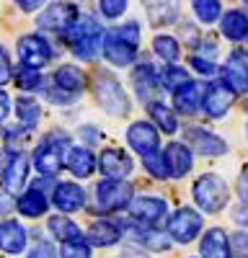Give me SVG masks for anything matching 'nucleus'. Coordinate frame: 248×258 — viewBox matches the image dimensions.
Wrapping results in <instances>:
<instances>
[{"mask_svg": "<svg viewBox=\"0 0 248 258\" xmlns=\"http://www.w3.org/2000/svg\"><path fill=\"white\" fill-rule=\"evenodd\" d=\"M68 36V47L70 52L83 59V62H88L98 54V49H103V39H106V31L101 29V24L96 18L91 16H78L75 18V24L65 31Z\"/></svg>", "mask_w": 248, "mask_h": 258, "instance_id": "f03ea898", "label": "nucleus"}, {"mask_svg": "<svg viewBox=\"0 0 248 258\" xmlns=\"http://www.w3.org/2000/svg\"><path fill=\"white\" fill-rule=\"evenodd\" d=\"M202 258H233V243L227 240V235L222 227H212L204 232L202 238Z\"/></svg>", "mask_w": 248, "mask_h": 258, "instance_id": "5701e85b", "label": "nucleus"}, {"mask_svg": "<svg viewBox=\"0 0 248 258\" xmlns=\"http://www.w3.org/2000/svg\"><path fill=\"white\" fill-rule=\"evenodd\" d=\"M192 197H194V204L202 212L217 214V212H222L227 207V202H230V188H227L222 176L202 173L194 181V186H192Z\"/></svg>", "mask_w": 248, "mask_h": 258, "instance_id": "7ed1b4c3", "label": "nucleus"}, {"mask_svg": "<svg viewBox=\"0 0 248 258\" xmlns=\"http://www.w3.org/2000/svg\"><path fill=\"white\" fill-rule=\"evenodd\" d=\"M160 80H163V88L165 91H178L181 88V85H186V83H189L192 78H189V73H186L183 68H181V64H176V62H171L168 64V68H165L163 70V75H160Z\"/></svg>", "mask_w": 248, "mask_h": 258, "instance_id": "f704fd0d", "label": "nucleus"}, {"mask_svg": "<svg viewBox=\"0 0 248 258\" xmlns=\"http://www.w3.org/2000/svg\"><path fill=\"white\" fill-rule=\"evenodd\" d=\"M16 114H18V121L21 126H26V129H34L39 124V116H41V109H39V103L29 96H21L16 101Z\"/></svg>", "mask_w": 248, "mask_h": 258, "instance_id": "72a5a7b5", "label": "nucleus"}, {"mask_svg": "<svg viewBox=\"0 0 248 258\" xmlns=\"http://www.w3.org/2000/svg\"><path fill=\"white\" fill-rule=\"evenodd\" d=\"M245 6H248V0H245Z\"/></svg>", "mask_w": 248, "mask_h": 258, "instance_id": "8fccbe9b", "label": "nucleus"}, {"mask_svg": "<svg viewBox=\"0 0 248 258\" xmlns=\"http://www.w3.org/2000/svg\"><path fill=\"white\" fill-rule=\"evenodd\" d=\"M189 62H192V68H194V70H197L199 75H207V78H212V75L217 73V64H215V62H212L210 57L199 54V52H194Z\"/></svg>", "mask_w": 248, "mask_h": 258, "instance_id": "58836bf2", "label": "nucleus"}, {"mask_svg": "<svg viewBox=\"0 0 248 258\" xmlns=\"http://www.w3.org/2000/svg\"><path fill=\"white\" fill-rule=\"evenodd\" d=\"M78 18V8L73 3H52L39 13L36 26L44 31H68Z\"/></svg>", "mask_w": 248, "mask_h": 258, "instance_id": "ddd939ff", "label": "nucleus"}, {"mask_svg": "<svg viewBox=\"0 0 248 258\" xmlns=\"http://www.w3.org/2000/svg\"><path fill=\"white\" fill-rule=\"evenodd\" d=\"M59 255L62 258H91V243H86L83 238L68 240V243H62Z\"/></svg>", "mask_w": 248, "mask_h": 258, "instance_id": "4c0bfd02", "label": "nucleus"}, {"mask_svg": "<svg viewBox=\"0 0 248 258\" xmlns=\"http://www.w3.org/2000/svg\"><path fill=\"white\" fill-rule=\"evenodd\" d=\"M202 227L204 220L194 207H181L168 217V235L176 243H192L194 238H199Z\"/></svg>", "mask_w": 248, "mask_h": 258, "instance_id": "0eeeda50", "label": "nucleus"}, {"mask_svg": "<svg viewBox=\"0 0 248 258\" xmlns=\"http://www.w3.org/2000/svg\"><path fill=\"white\" fill-rule=\"evenodd\" d=\"M11 209H13V202L0 197V214H6V212H11Z\"/></svg>", "mask_w": 248, "mask_h": 258, "instance_id": "de8ad7c7", "label": "nucleus"}, {"mask_svg": "<svg viewBox=\"0 0 248 258\" xmlns=\"http://www.w3.org/2000/svg\"><path fill=\"white\" fill-rule=\"evenodd\" d=\"M202 101H204V85L197 80H189L186 85H181L178 91H173V103H176V111L186 114V116H194L202 109Z\"/></svg>", "mask_w": 248, "mask_h": 258, "instance_id": "aec40b11", "label": "nucleus"}, {"mask_svg": "<svg viewBox=\"0 0 248 258\" xmlns=\"http://www.w3.org/2000/svg\"><path fill=\"white\" fill-rule=\"evenodd\" d=\"M153 52H155V57H160L163 62H178V57H181V41L176 39V36H171V34H158L155 39H153Z\"/></svg>", "mask_w": 248, "mask_h": 258, "instance_id": "c756f323", "label": "nucleus"}, {"mask_svg": "<svg viewBox=\"0 0 248 258\" xmlns=\"http://www.w3.org/2000/svg\"><path fill=\"white\" fill-rule=\"evenodd\" d=\"M148 114L153 116V124H158L160 132L165 135H176L178 132V119L173 114V109L163 101H150L148 103Z\"/></svg>", "mask_w": 248, "mask_h": 258, "instance_id": "c85d7f7f", "label": "nucleus"}, {"mask_svg": "<svg viewBox=\"0 0 248 258\" xmlns=\"http://www.w3.org/2000/svg\"><path fill=\"white\" fill-rule=\"evenodd\" d=\"M238 191H240V197L248 202V170L240 176V181H238Z\"/></svg>", "mask_w": 248, "mask_h": 258, "instance_id": "49530a36", "label": "nucleus"}, {"mask_svg": "<svg viewBox=\"0 0 248 258\" xmlns=\"http://www.w3.org/2000/svg\"><path fill=\"white\" fill-rule=\"evenodd\" d=\"M130 214L137 225L155 227L165 214H168V202L160 199V197H140V199H132Z\"/></svg>", "mask_w": 248, "mask_h": 258, "instance_id": "f8f14e48", "label": "nucleus"}, {"mask_svg": "<svg viewBox=\"0 0 248 258\" xmlns=\"http://www.w3.org/2000/svg\"><path fill=\"white\" fill-rule=\"evenodd\" d=\"M150 26H171L178 21V0H142Z\"/></svg>", "mask_w": 248, "mask_h": 258, "instance_id": "393cba45", "label": "nucleus"}, {"mask_svg": "<svg viewBox=\"0 0 248 258\" xmlns=\"http://www.w3.org/2000/svg\"><path fill=\"white\" fill-rule=\"evenodd\" d=\"M0 178L8 191H18L26 183L29 176V158L21 153V150H6L3 158H0Z\"/></svg>", "mask_w": 248, "mask_h": 258, "instance_id": "9d476101", "label": "nucleus"}, {"mask_svg": "<svg viewBox=\"0 0 248 258\" xmlns=\"http://www.w3.org/2000/svg\"><path fill=\"white\" fill-rule=\"evenodd\" d=\"M16 6H18L21 11H26V13H34L36 8L44 6V0H16Z\"/></svg>", "mask_w": 248, "mask_h": 258, "instance_id": "c03bdc74", "label": "nucleus"}, {"mask_svg": "<svg viewBox=\"0 0 248 258\" xmlns=\"http://www.w3.org/2000/svg\"><path fill=\"white\" fill-rule=\"evenodd\" d=\"M65 168L78 178H88L98 168V160H96V155L91 153L88 147H73V150H68V155H65Z\"/></svg>", "mask_w": 248, "mask_h": 258, "instance_id": "a878e982", "label": "nucleus"}, {"mask_svg": "<svg viewBox=\"0 0 248 258\" xmlns=\"http://www.w3.org/2000/svg\"><path fill=\"white\" fill-rule=\"evenodd\" d=\"M13 70H11V57L6 52V47H0V85H6L11 80Z\"/></svg>", "mask_w": 248, "mask_h": 258, "instance_id": "a19ab883", "label": "nucleus"}, {"mask_svg": "<svg viewBox=\"0 0 248 258\" xmlns=\"http://www.w3.org/2000/svg\"><path fill=\"white\" fill-rule=\"evenodd\" d=\"M220 31L230 41H245L248 39V13L245 11H227L220 18Z\"/></svg>", "mask_w": 248, "mask_h": 258, "instance_id": "bb28decb", "label": "nucleus"}, {"mask_svg": "<svg viewBox=\"0 0 248 258\" xmlns=\"http://www.w3.org/2000/svg\"><path fill=\"white\" fill-rule=\"evenodd\" d=\"M140 39H142V31L137 21H127L121 26H114L111 31H106V39H103V57L114 68H130L137 57Z\"/></svg>", "mask_w": 248, "mask_h": 258, "instance_id": "f257e3e1", "label": "nucleus"}, {"mask_svg": "<svg viewBox=\"0 0 248 258\" xmlns=\"http://www.w3.org/2000/svg\"><path fill=\"white\" fill-rule=\"evenodd\" d=\"M127 142L135 153L145 160L158 158L160 155V137H158V129L150 121H135L127 129Z\"/></svg>", "mask_w": 248, "mask_h": 258, "instance_id": "6e6552de", "label": "nucleus"}, {"mask_svg": "<svg viewBox=\"0 0 248 258\" xmlns=\"http://www.w3.org/2000/svg\"><path fill=\"white\" fill-rule=\"evenodd\" d=\"M192 11H194L197 21L204 24V26H210V24H215V21L222 18L220 0H192Z\"/></svg>", "mask_w": 248, "mask_h": 258, "instance_id": "473e14b6", "label": "nucleus"}, {"mask_svg": "<svg viewBox=\"0 0 248 258\" xmlns=\"http://www.w3.org/2000/svg\"><path fill=\"white\" fill-rule=\"evenodd\" d=\"M26 258H57V253H54V248L49 243H39Z\"/></svg>", "mask_w": 248, "mask_h": 258, "instance_id": "79ce46f5", "label": "nucleus"}, {"mask_svg": "<svg viewBox=\"0 0 248 258\" xmlns=\"http://www.w3.org/2000/svg\"><path fill=\"white\" fill-rule=\"evenodd\" d=\"M93 93H96L98 106L106 114H111V116H124L130 111V106H132L127 93H124V88H121V83L111 73H106V70L96 73V78H93Z\"/></svg>", "mask_w": 248, "mask_h": 258, "instance_id": "20e7f679", "label": "nucleus"}, {"mask_svg": "<svg viewBox=\"0 0 248 258\" xmlns=\"http://www.w3.org/2000/svg\"><path fill=\"white\" fill-rule=\"evenodd\" d=\"M47 230L54 235L59 243H68V240H78V238H83L80 227H78L73 220H68V217H59V214H57V217H49Z\"/></svg>", "mask_w": 248, "mask_h": 258, "instance_id": "2f4dec72", "label": "nucleus"}, {"mask_svg": "<svg viewBox=\"0 0 248 258\" xmlns=\"http://www.w3.org/2000/svg\"><path fill=\"white\" fill-rule=\"evenodd\" d=\"M163 165H165L168 178H183L192 170V165H194L192 147L186 142H171L168 147L163 150Z\"/></svg>", "mask_w": 248, "mask_h": 258, "instance_id": "2eb2a0df", "label": "nucleus"}, {"mask_svg": "<svg viewBox=\"0 0 248 258\" xmlns=\"http://www.w3.org/2000/svg\"><path fill=\"white\" fill-rule=\"evenodd\" d=\"M230 243H233V255L235 258H248V230H238Z\"/></svg>", "mask_w": 248, "mask_h": 258, "instance_id": "ea45409f", "label": "nucleus"}, {"mask_svg": "<svg viewBox=\"0 0 248 258\" xmlns=\"http://www.w3.org/2000/svg\"><path fill=\"white\" fill-rule=\"evenodd\" d=\"M137 243L148 250H168L171 245V235L168 232H160L158 227H142L140 225V232H137Z\"/></svg>", "mask_w": 248, "mask_h": 258, "instance_id": "7c9ffc66", "label": "nucleus"}, {"mask_svg": "<svg viewBox=\"0 0 248 258\" xmlns=\"http://www.w3.org/2000/svg\"><path fill=\"white\" fill-rule=\"evenodd\" d=\"M26 243H29V232L18 220H3L0 222V250L16 255L26 248Z\"/></svg>", "mask_w": 248, "mask_h": 258, "instance_id": "412c9836", "label": "nucleus"}, {"mask_svg": "<svg viewBox=\"0 0 248 258\" xmlns=\"http://www.w3.org/2000/svg\"><path fill=\"white\" fill-rule=\"evenodd\" d=\"M121 235H124V225H119L114 220H98L88 230V243L96 248H109L121 240Z\"/></svg>", "mask_w": 248, "mask_h": 258, "instance_id": "b1692460", "label": "nucleus"}, {"mask_svg": "<svg viewBox=\"0 0 248 258\" xmlns=\"http://www.w3.org/2000/svg\"><path fill=\"white\" fill-rule=\"evenodd\" d=\"M54 85L59 91H65L68 96H78V93H83L86 91V85H88V78H86V73H83L80 68H75V64H62V68H57L54 70Z\"/></svg>", "mask_w": 248, "mask_h": 258, "instance_id": "4be33fe9", "label": "nucleus"}, {"mask_svg": "<svg viewBox=\"0 0 248 258\" xmlns=\"http://www.w3.org/2000/svg\"><path fill=\"white\" fill-rule=\"evenodd\" d=\"M119 258H148V255H145V253H140V250H124Z\"/></svg>", "mask_w": 248, "mask_h": 258, "instance_id": "09e8293b", "label": "nucleus"}, {"mask_svg": "<svg viewBox=\"0 0 248 258\" xmlns=\"http://www.w3.org/2000/svg\"><path fill=\"white\" fill-rule=\"evenodd\" d=\"M16 207H18V212L24 214V217H31V220H34V217H41V214L47 212L49 202H47V197H44V191L36 188V186H31L24 197L16 202Z\"/></svg>", "mask_w": 248, "mask_h": 258, "instance_id": "cd10ccee", "label": "nucleus"}, {"mask_svg": "<svg viewBox=\"0 0 248 258\" xmlns=\"http://www.w3.org/2000/svg\"><path fill=\"white\" fill-rule=\"evenodd\" d=\"M65 142L68 137L59 132H52L41 140L34 153V168L41 176H54L59 168H65Z\"/></svg>", "mask_w": 248, "mask_h": 258, "instance_id": "423d86ee", "label": "nucleus"}, {"mask_svg": "<svg viewBox=\"0 0 248 258\" xmlns=\"http://www.w3.org/2000/svg\"><path fill=\"white\" fill-rule=\"evenodd\" d=\"M8 111H11V98L6 91H0V121L8 116Z\"/></svg>", "mask_w": 248, "mask_h": 258, "instance_id": "a18cd8bd", "label": "nucleus"}, {"mask_svg": "<svg viewBox=\"0 0 248 258\" xmlns=\"http://www.w3.org/2000/svg\"><path fill=\"white\" fill-rule=\"evenodd\" d=\"M186 140L189 145L202 155H210V158H220L227 153V142L222 137H217L210 129H202V126H189L186 129Z\"/></svg>", "mask_w": 248, "mask_h": 258, "instance_id": "a211bd4d", "label": "nucleus"}, {"mask_svg": "<svg viewBox=\"0 0 248 258\" xmlns=\"http://www.w3.org/2000/svg\"><path fill=\"white\" fill-rule=\"evenodd\" d=\"M135 199V188L124 178H103L96 186V204L101 212H121L130 209Z\"/></svg>", "mask_w": 248, "mask_h": 258, "instance_id": "39448f33", "label": "nucleus"}, {"mask_svg": "<svg viewBox=\"0 0 248 258\" xmlns=\"http://www.w3.org/2000/svg\"><path fill=\"white\" fill-rule=\"evenodd\" d=\"M160 75L155 70V64L150 62H140L135 64V70H132V85H135V96L142 101V103H150L153 96L163 88L160 85Z\"/></svg>", "mask_w": 248, "mask_h": 258, "instance_id": "dca6fc26", "label": "nucleus"}, {"mask_svg": "<svg viewBox=\"0 0 248 258\" xmlns=\"http://www.w3.org/2000/svg\"><path fill=\"white\" fill-rule=\"evenodd\" d=\"M130 8V0H98V11L103 18H109V21H116L121 18L124 13H127Z\"/></svg>", "mask_w": 248, "mask_h": 258, "instance_id": "e433bc0d", "label": "nucleus"}, {"mask_svg": "<svg viewBox=\"0 0 248 258\" xmlns=\"http://www.w3.org/2000/svg\"><path fill=\"white\" fill-rule=\"evenodd\" d=\"M18 59L24 68H44V64L52 59V47L44 36L39 34H29V36H21L18 41Z\"/></svg>", "mask_w": 248, "mask_h": 258, "instance_id": "9b49d317", "label": "nucleus"}, {"mask_svg": "<svg viewBox=\"0 0 248 258\" xmlns=\"http://www.w3.org/2000/svg\"><path fill=\"white\" fill-rule=\"evenodd\" d=\"M220 78L227 88L235 91V96L248 93V49L238 47L227 54L222 70H220Z\"/></svg>", "mask_w": 248, "mask_h": 258, "instance_id": "1a4fd4ad", "label": "nucleus"}, {"mask_svg": "<svg viewBox=\"0 0 248 258\" xmlns=\"http://www.w3.org/2000/svg\"><path fill=\"white\" fill-rule=\"evenodd\" d=\"M233 220H235L240 227H248V202L233 209Z\"/></svg>", "mask_w": 248, "mask_h": 258, "instance_id": "37998d69", "label": "nucleus"}, {"mask_svg": "<svg viewBox=\"0 0 248 258\" xmlns=\"http://www.w3.org/2000/svg\"><path fill=\"white\" fill-rule=\"evenodd\" d=\"M52 202L59 212H80L86 207V191L73 181H62V183H54Z\"/></svg>", "mask_w": 248, "mask_h": 258, "instance_id": "6ab92c4d", "label": "nucleus"}, {"mask_svg": "<svg viewBox=\"0 0 248 258\" xmlns=\"http://www.w3.org/2000/svg\"><path fill=\"white\" fill-rule=\"evenodd\" d=\"M16 83H18V88H24V91H39L44 78H41L39 70H34V68H21L16 73Z\"/></svg>", "mask_w": 248, "mask_h": 258, "instance_id": "c9c22d12", "label": "nucleus"}, {"mask_svg": "<svg viewBox=\"0 0 248 258\" xmlns=\"http://www.w3.org/2000/svg\"><path fill=\"white\" fill-rule=\"evenodd\" d=\"M98 168H101V173L106 178H127L135 170V163H132V158L124 153V150L106 147L101 153V158H98Z\"/></svg>", "mask_w": 248, "mask_h": 258, "instance_id": "f3484780", "label": "nucleus"}, {"mask_svg": "<svg viewBox=\"0 0 248 258\" xmlns=\"http://www.w3.org/2000/svg\"><path fill=\"white\" fill-rule=\"evenodd\" d=\"M235 101V91L227 88V85L220 80V83H212L210 88L204 91V101H202V109L210 119H222L227 111H230V106Z\"/></svg>", "mask_w": 248, "mask_h": 258, "instance_id": "4468645a", "label": "nucleus"}]
</instances>
